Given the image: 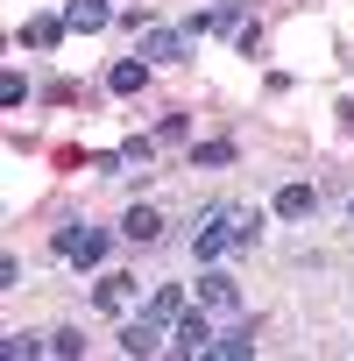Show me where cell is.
I'll use <instances>...</instances> for the list:
<instances>
[{
    "mask_svg": "<svg viewBox=\"0 0 354 361\" xmlns=\"http://www.w3.org/2000/svg\"><path fill=\"white\" fill-rule=\"evenodd\" d=\"M340 121H347V128H354V99H340Z\"/></svg>",
    "mask_w": 354,
    "mask_h": 361,
    "instance_id": "19",
    "label": "cell"
},
{
    "mask_svg": "<svg viewBox=\"0 0 354 361\" xmlns=\"http://www.w3.org/2000/svg\"><path fill=\"white\" fill-rule=\"evenodd\" d=\"M192 163H199V170H220V163H234V142H199Z\"/></svg>",
    "mask_w": 354,
    "mask_h": 361,
    "instance_id": "16",
    "label": "cell"
},
{
    "mask_svg": "<svg viewBox=\"0 0 354 361\" xmlns=\"http://www.w3.org/2000/svg\"><path fill=\"white\" fill-rule=\"evenodd\" d=\"M106 85H114V92H142V85H149V57H121V64L106 71Z\"/></svg>",
    "mask_w": 354,
    "mask_h": 361,
    "instance_id": "13",
    "label": "cell"
},
{
    "mask_svg": "<svg viewBox=\"0 0 354 361\" xmlns=\"http://www.w3.org/2000/svg\"><path fill=\"white\" fill-rule=\"evenodd\" d=\"M312 213H319V192L312 185H283L276 192V220H312Z\"/></svg>",
    "mask_w": 354,
    "mask_h": 361,
    "instance_id": "9",
    "label": "cell"
},
{
    "mask_svg": "<svg viewBox=\"0 0 354 361\" xmlns=\"http://www.w3.org/2000/svg\"><path fill=\"white\" fill-rule=\"evenodd\" d=\"M50 354H64V361H78V354H85V340H78V326H64V333H50Z\"/></svg>",
    "mask_w": 354,
    "mask_h": 361,
    "instance_id": "17",
    "label": "cell"
},
{
    "mask_svg": "<svg viewBox=\"0 0 354 361\" xmlns=\"http://www.w3.org/2000/svg\"><path fill=\"white\" fill-rule=\"evenodd\" d=\"M50 340H36V333H8V340H0V354H8V361H29V354H43Z\"/></svg>",
    "mask_w": 354,
    "mask_h": 361,
    "instance_id": "15",
    "label": "cell"
},
{
    "mask_svg": "<svg viewBox=\"0 0 354 361\" xmlns=\"http://www.w3.org/2000/svg\"><path fill=\"white\" fill-rule=\"evenodd\" d=\"M199 305H206V312H234V305H241V283H234L227 269L206 262V276H199Z\"/></svg>",
    "mask_w": 354,
    "mask_h": 361,
    "instance_id": "5",
    "label": "cell"
},
{
    "mask_svg": "<svg viewBox=\"0 0 354 361\" xmlns=\"http://www.w3.org/2000/svg\"><path fill=\"white\" fill-rule=\"evenodd\" d=\"M156 347H170V340H163V326L135 312V319L121 326V354H128V361H142V354H156Z\"/></svg>",
    "mask_w": 354,
    "mask_h": 361,
    "instance_id": "6",
    "label": "cell"
},
{
    "mask_svg": "<svg viewBox=\"0 0 354 361\" xmlns=\"http://www.w3.org/2000/svg\"><path fill=\"white\" fill-rule=\"evenodd\" d=\"M57 36H64V15H29L22 22V43L29 50H57Z\"/></svg>",
    "mask_w": 354,
    "mask_h": 361,
    "instance_id": "10",
    "label": "cell"
},
{
    "mask_svg": "<svg viewBox=\"0 0 354 361\" xmlns=\"http://www.w3.org/2000/svg\"><path fill=\"white\" fill-rule=\"evenodd\" d=\"M213 354H220V361H248V354H255V326H227V333H213Z\"/></svg>",
    "mask_w": 354,
    "mask_h": 361,
    "instance_id": "12",
    "label": "cell"
},
{
    "mask_svg": "<svg viewBox=\"0 0 354 361\" xmlns=\"http://www.w3.org/2000/svg\"><path fill=\"white\" fill-rule=\"evenodd\" d=\"M128 290H135V276H99V290H92V298H99L106 312H121V305H128Z\"/></svg>",
    "mask_w": 354,
    "mask_h": 361,
    "instance_id": "14",
    "label": "cell"
},
{
    "mask_svg": "<svg viewBox=\"0 0 354 361\" xmlns=\"http://www.w3.org/2000/svg\"><path fill=\"white\" fill-rule=\"evenodd\" d=\"M106 22H114L106 0H71V8H64V29H71V36H99Z\"/></svg>",
    "mask_w": 354,
    "mask_h": 361,
    "instance_id": "7",
    "label": "cell"
},
{
    "mask_svg": "<svg viewBox=\"0 0 354 361\" xmlns=\"http://www.w3.org/2000/svg\"><path fill=\"white\" fill-rule=\"evenodd\" d=\"M57 255H64V262H78V269H92V262L106 255V234H99V227H85V220H71V227H57Z\"/></svg>",
    "mask_w": 354,
    "mask_h": 361,
    "instance_id": "2",
    "label": "cell"
},
{
    "mask_svg": "<svg viewBox=\"0 0 354 361\" xmlns=\"http://www.w3.org/2000/svg\"><path fill=\"white\" fill-rule=\"evenodd\" d=\"M170 354H213V326H206V312H185V319H177L170 326Z\"/></svg>",
    "mask_w": 354,
    "mask_h": 361,
    "instance_id": "3",
    "label": "cell"
},
{
    "mask_svg": "<svg viewBox=\"0 0 354 361\" xmlns=\"http://www.w3.org/2000/svg\"><path fill=\"white\" fill-rule=\"evenodd\" d=\"M142 319H156V326L170 333L177 319H185V290H177V283H156V290H149V305H142Z\"/></svg>",
    "mask_w": 354,
    "mask_h": 361,
    "instance_id": "8",
    "label": "cell"
},
{
    "mask_svg": "<svg viewBox=\"0 0 354 361\" xmlns=\"http://www.w3.org/2000/svg\"><path fill=\"white\" fill-rule=\"evenodd\" d=\"M29 99V85H22V71H8V78H0V106H22Z\"/></svg>",
    "mask_w": 354,
    "mask_h": 361,
    "instance_id": "18",
    "label": "cell"
},
{
    "mask_svg": "<svg viewBox=\"0 0 354 361\" xmlns=\"http://www.w3.org/2000/svg\"><path fill=\"white\" fill-rule=\"evenodd\" d=\"M255 234H262V220L248 206H206L192 227V262H220L227 248H248Z\"/></svg>",
    "mask_w": 354,
    "mask_h": 361,
    "instance_id": "1",
    "label": "cell"
},
{
    "mask_svg": "<svg viewBox=\"0 0 354 361\" xmlns=\"http://www.w3.org/2000/svg\"><path fill=\"white\" fill-rule=\"evenodd\" d=\"M121 234H128V241H156V234H163V213H156V206H128V213H121Z\"/></svg>",
    "mask_w": 354,
    "mask_h": 361,
    "instance_id": "11",
    "label": "cell"
},
{
    "mask_svg": "<svg viewBox=\"0 0 354 361\" xmlns=\"http://www.w3.org/2000/svg\"><path fill=\"white\" fill-rule=\"evenodd\" d=\"M185 50H192L185 29H142V57L149 64H185Z\"/></svg>",
    "mask_w": 354,
    "mask_h": 361,
    "instance_id": "4",
    "label": "cell"
}]
</instances>
